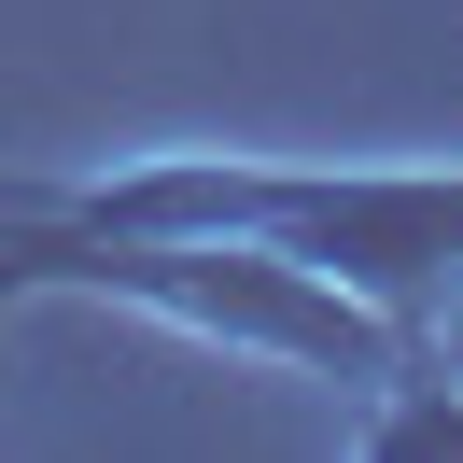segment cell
<instances>
[{
    "mask_svg": "<svg viewBox=\"0 0 463 463\" xmlns=\"http://www.w3.org/2000/svg\"><path fill=\"white\" fill-rule=\"evenodd\" d=\"M0 211L85 239H267L393 323H463V169H267V155H127L99 183H0Z\"/></svg>",
    "mask_w": 463,
    "mask_h": 463,
    "instance_id": "1",
    "label": "cell"
},
{
    "mask_svg": "<svg viewBox=\"0 0 463 463\" xmlns=\"http://www.w3.org/2000/svg\"><path fill=\"white\" fill-rule=\"evenodd\" d=\"M0 295H14V239H0Z\"/></svg>",
    "mask_w": 463,
    "mask_h": 463,
    "instance_id": "2",
    "label": "cell"
},
{
    "mask_svg": "<svg viewBox=\"0 0 463 463\" xmlns=\"http://www.w3.org/2000/svg\"><path fill=\"white\" fill-rule=\"evenodd\" d=\"M0 309H14V295H0Z\"/></svg>",
    "mask_w": 463,
    "mask_h": 463,
    "instance_id": "3",
    "label": "cell"
}]
</instances>
